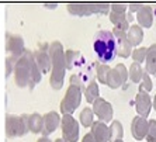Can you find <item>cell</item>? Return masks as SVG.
Instances as JSON below:
<instances>
[{
  "mask_svg": "<svg viewBox=\"0 0 156 142\" xmlns=\"http://www.w3.org/2000/svg\"><path fill=\"white\" fill-rule=\"evenodd\" d=\"M14 80L18 87H26L28 86L31 90L40 83L42 79V73L38 69L35 61H34L33 52L26 49V52L18 58L14 66Z\"/></svg>",
  "mask_w": 156,
  "mask_h": 142,
  "instance_id": "1",
  "label": "cell"
},
{
  "mask_svg": "<svg viewBox=\"0 0 156 142\" xmlns=\"http://www.w3.org/2000/svg\"><path fill=\"white\" fill-rule=\"evenodd\" d=\"M49 58H51V77L49 83L54 90H61L65 82V49L59 41L49 44Z\"/></svg>",
  "mask_w": 156,
  "mask_h": 142,
  "instance_id": "2",
  "label": "cell"
},
{
  "mask_svg": "<svg viewBox=\"0 0 156 142\" xmlns=\"http://www.w3.org/2000/svg\"><path fill=\"white\" fill-rule=\"evenodd\" d=\"M84 89L86 87H84V84L82 82V79L79 77V75L73 73L69 79V87L66 90V94L61 101V113L63 115H66V114L72 115L73 111H76V108L80 106L82 94H83Z\"/></svg>",
  "mask_w": 156,
  "mask_h": 142,
  "instance_id": "3",
  "label": "cell"
},
{
  "mask_svg": "<svg viewBox=\"0 0 156 142\" xmlns=\"http://www.w3.org/2000/svg\"><path fill=\"white\" fill-rule=\"evenodd\" d=\"M93 47H94L96 55L98 56L100 62H103V63L113 61L117 54L115 37L113 35V33H110V31H104V30L98 31L94 37Z\"/></svg>",
  "mask_w": 156,
  "mask_h": 142,
  "instance_id": "4",
  "label": "cell"
},
{
  "mask_svg": "<svg viewBox=\"0 0 156 142\" xmlns=\"http://www.w3.org/2000/svg\"><path fill=\"white\" fill-rule=\"evenodd\" d=\"M28 120V114H21V115L7 114L6 115V135H7V138H16V137L26 135L30 131Z\"/></svg>",
  "mask_w": 156,
  "mask_h": 142,
  "instance_id": "5",
  "label": "cell"
},
{
  "mask_svg": "<svg viewBox=\"0 0 156 142\" xmlns=\"http://www.w3.org/2000/svg\"><path fill=\"white\" fill-rule=\"evenodd\" d=\"M62 138L66 142H77L79 139V124L72 115L66 114L61 120Z\"/></svg>",
  "mask_w": 156,
  "mask_h": 142,
  "instance_id": "6",
  "label": "cell"
},
{
  "mask_svg": "<svg viewBox=\"0 0 156 142\" xmlns=\"http://www.w3.org/2000/svg\"><path fill=\"white\" fill-rule=\"evenodd\" d=\"M108 4H86V3H69L68 11L73 16H90L93 13H105Z\"/></svg>",
  "mask_w": 156,
  "mask_h": 142,
  "instance_id": "7",
  "label": "cell"
},
{
  "mask_svg": "<svg viewBox=\"0 0 156 142\" xmlns=\"http://www.w3.org/2000/svg\"><path fill=\"white\" fill-rule=\"evenodd\" d=\"M93 113H94V115L98 117V121L108 122V121H111V118H113L114 111H113V106H111L107 100L98 97L97 100L93 103Z\"/></svg>",
  "mask_w": 156,
  "mask_h": 142,
  "instance_id": "8",
  "label": "cell"
},
{
  "mask_svg": "<svg viewBox=\"0 0 156 142\" xmlns=\"http://www.w3.org/2000/svg\"><path fill=\"white\" fill-rule=\"evenodd\" d=\"M127 76H128L127 68H125L122 63H118L114 69H111L108 72V76H107V86L111 89L120 87L122 83H125Z\"/></svg>",
  "mask_w": 156,
  "mask_h": 142,
  "instance_id": "9",
  "label": "cell"
},
{
  "mask_svg": "<svg viewBox=\"0 0 156 142\" xmlns=\"http://www.w3.org/2000/svg\"><path fill=\"white\" fill-rule=\"evenodd\" d=\"M42 120V137H48L59 128L62 118L56 111H48L47 114H44Z\"/></svg>",
  "mask_w": 156,
  "mask_h": 142,
  "instance_id": "10",
  "label": "cell"
},
{
  "mask_svg": "<svg viewBox=\"0 0 156 142\" xmlns=\"http://www.w3.org/2000/svg\"><path fill=\"white\" fill-rule=\"evenodd\" d=\"M33 56H34V61H35L37 66H38V69L41 70V73H48L51 72V58H49V47L45 45L40 49H37V51L33 52Z\"/></svg>",
  "mask_w": 156,
  "mask_h": 142,
  "instance_id": "11",
  "label": "cell"
},
{
  "mask_svg": "<svg viewBox=\"0 0 156 142\" xmlns=\"http://www.w3.org/2000/svg\"><path fill=\"white\" fill-rule=\"evenodd\" d=\"M113 35L115 37V41H117V54L120 55V56H122V58H128L131 54L132 45H131V42L127 38V33L122 31V30L114 28Z\"/></svg>",
  "mask_w": 156,
  "mask_h": 142,
  "instance_id": "12",
  "label": "cell"
},
{
  "mask_svg": "<svg viewBox=\"0 0 156 142\" xmlns=\"http://www.w3.org/2000/svg\"><path fill=\"white\" fill-rule=\"evenodd\" d=\"M7 41H6V49L7 52H10V56H16V58H20L24 52H26V48H24V40H23L20 35H13V34H7Z\"/></svg>",
  "mask_w": 156,
  "mask_h": 142,
  "instance_id": "13",
  "label": "cell"
},
{
  "mask_svg": "<svg viewBox=\"0 0 156 142\" xmlns=\"http://www.w3.org/2000/svg\"><path fill=\"white\" fill-rule=\"evenodd\" d=\"M149 131V121L144 117L138 115L132 120V124H131V132H132V137L138 141H142L144 138H146Z\"/></svg>",
  "mask_w": 156,
  "mask_h": 142,
  "instance_id": "14",
  "label": "cell"
},
{
  "mask_svg": "<svg viewBox=\"0 0 156 142\" xmlns=\"http://www.w3.org/2000/svg\"><path fill=\"white\" fill-rule=\"evenodd\" d=\"M135 106H136V111L141 117L146 118L149 115V111H151V107H152V103H151V97L146 93L145 90L139 89L136 98H135Z\"/></svg>",
  "mask_w": 156,
  "mask_h": 142,
  "instance_id": "15",
  "label": "cell"
},
{
  "mask_svg": "<svg viewBox=\"0 0 156 142\" xmlns=\"http://www.w3.org/2000/svg\"><path fill=\"white\" fill-rule=\"evenodd\" d=\"M84 65V59L79 51L66 49L65 52V66L69 70H77Z\"/></svg>",
  "mask_w": 156,
  "mask_h": 142,
  "instance_id": "16",
  "label": "cell"
},
{
  "mask_svg": "<svg viewBox=\"0 0 156 142\" xmlns=\"http://www.w3.org/2000/svg\"><path fill=\"white\" fill-rule=\"evenodd\" d=\"M90 134L93 135L96 142H108L110 141V128L107 127L105 122L101 121H96L91 125Z\"/></svg>",
  "mask_w": 156,
  "mask_h": 142,
  "instance_id": "17",
  "label": "cell"
},
{
  "mask_svg": "<svg viewBox=\"0 0 156 142\" xmlns=\"http://www.w3.org/2000/svg\"><path fill=\"white\" fill-rule=\"evenodd\" d=\"M136 18H138L139 27H145L149 28L152 27L153 23V11L149 6H142L138 11H136Z\"/></svg>",
  "mask_w": 156,
  "mask_h": 142,
  "instance_id": "18",
  "label": "cell"
},
{
  "mask_svg": "<svg viewBox=\"0 0 156 142\" xmlns=\"http://www.w3.org/2000/svg\"><path fill=\"white\" fill-rule=\"evenodd\" d=\"M127 38H128V41L131 42L132 47L139 45L142 42V40H144V31H142V27L135 26V24L134 26H129L128 33H127Z\"/></svg>",
  "mask_w": 156,
  "mask_h": 142,
  "instance_id": "19",
  "label": "cell"
},
{
  "mask_svg": "<svg viewBox=\"0 0 156 142\" xmlns=\"http://www.w3.org/2000/svg\"><path fill=\"white\" fill-rule=\"evenodd\" d=\"M146 72L151 75H156V44L148 48L146 54Z\"/></svg>",
  "mask_w": 156,
  "mask_h": 142,
  "instance_id": "20",
  "label": "cell"
},
{
  "mask_svg": "<svg viewBox=\"0 0 156 142\" xmlns=\"http://www.w3.org/2000/svg\"><path fill=\"white\" fill-rule=\"evenodd\" d=\"M84 96H86L87 103H91V104L98 98V83L94 79H91L90 82H89V84L86 86V89H84Z\"/></svg>",
  "mask_w": 156,
  "mask_h": 142,
  "instance_id": "21",
  "label": "cell"
},
{
  "mask_svg": "<svg viewBox=\"0 0 156 142\" xmlns=\"http://www.w3.org/2000/svg\"><path fill=\"white\" fill-rule=\"evenodd\" d=\"M42 115L38 113H33L30 115V120H28V128L30 131L33 132V134H40L42 132Z\"/></svg>",
  "mask_w": 156,
  "mask_h": 142,
  "instance_id": "22",
  "label": "cell"
},
{
  "mask_svg": "<svg viewBox=\"0 0 156 142\" xmlns=\"http://www.w3.org/2000/svg\"><path fill=\"white\" fill-rule=\"evenodd\" d=\"M110 20H111V23L115 26V28H118V30L125 31V30L129 28L128 18L125 17V14H124V13H122V14H118V13H113V11H111V14H110Z\"/></svg>",
  "mask_w": 156,
  "mask_h": 142,
  "instance_id": "23",
  "label": "cell"
},
{
  "mask_svg": "<svg viewBox=\"0 0 156 142\" xmlns=\"http://www.w3.org/2000/svg\"><path fill=\"white\" fill-rule=\"evenodd\" d=\"M93 122H94V113H93V108H90V107L83 108L82 113H80V124L83 125V127L89 128L93 125Z\"/></svg>",
  "mask_w": 156,
  "mask_h": 142,
  "instance_id": "24",
  "label": "cell"
},
{
  "mask_svg": "<svg viewBox=\"0 0 156 142\" xmlns=\"http://www.w3.org/2000/svg\"><path fill=\"white\" fill-rule=\"evenodd\" d=\"M110 128V141H117V139H122V135H124V130H122V125H121L120 121L114 120L111 122V127Z\"/></svg>",
  "mask_w": 156,
  "mask_h": 142,
  "instance_id": "25",
  "label": "cell"
},
{
  "mask_svg": "<svg viewBox=\"0 0 156 142\" xmlns=\"http://www.w3.org/2000/svg\"><path fill=\"white\" fill-rule=\"evenodd\" d=\"M110 66L105 65V63H96V76L97 80L103 84H107V76H108L110 72Z\"/></svg>",
  "mask_w": 156,
  "mask_h": 142,
  "instance_id": "26",
  "label": "cell"
},
{
  "mask_svg": "<svg viewBox=\"0 0 156 142\" xmlns=\"http://www.w3.org/2000/svg\"><path fill=\"white\" fill-rule=\"evenodd\" d=\"M129 77L134 83H141L142 76H144V69L141 68V63H136V62H132L129 68Z\"/></svg>",
  "mask_w": 156,
  "mask_h": 142,
  "instance_id": "27",
  "label": "cell"
},
{
  "mask_svg": "<svg viewBox=\"0 0 156 142\" xmlns=\"http://www.w3.org/2000/svg\"><path fill=\"white\" fill-rule=\"evenodd\" d=\"M146 54H148V48H145V47L136 48V49H134L132 58H134V61L136 63H141V62H144V61L146 59Z\"/></svg>",
  "mask_w": 156,
  "mask_h": 142,
  "instance_id": "28",
  "label": "cell"
},
{
  "mask_svg": "<svg viewBox=\"0 0 156 142\" xmlns=\"http://www.w3.org/2000/svg\"><path fill=\"white\" fill-rule=\"evenodd\" d=\"M139 89L145 90L146 93L152 90V82H151V77H149L148 72H144V76H142V80H141V83H139Z\"/></svg>",
  "mask_w": 156,
  "mask_h": 142,
  "instance_id": "29",
  "label": "cell"
},
{
  "mask_svg": "<svg viewBox=\"0 0 156 142\" xmlns=\"http://www.w3.org/2000/svg\"><path fill=\"white\" fill-rule=\"evenodd\" d=\"M146 141L156 142V121L155 120L149 121V131H148V135H146Z\"/></svg>",
  "mask_w": 156,
  "mask_h": 142,
  "instance_id": "30",
  "label": "cell"
},
{
  "mask_svg": "<svg viewBox=\"0 0 156 142\" xmlns=\"http://www.w3.org/2000/svg\"><path fill=\"white\" fill-rule=\"evenodd\" d=\"M125 10H127V4L115 3V4H113V6H111V11H113V13H118V14H122Z\"/></svg>",
  "mask_w": 156,
  "mask_h": 142,
  "instance_id": "31",
  "label": "cell"
},
{
  "mask_svg": "<svg viewBox=\"0 0 156 142\" xmlns=\"http://www.w3.org/2000/svg\"><path fill=\"white\" fill-rule=\"evenodd\" d=\"M82 142H96L94 141V138H93V135L89 132V134H86L83 137V139H82Z\"/></svg>",
  "mask_w": 156,
  "mask_h": 142,
  "instance_id": "32",
  "label": "cell"
},
{
  "mask_svg": "<svg viewBox=\"0 0 156 142\" xmlns=\"http://www.w3.org/2000/svg\"><path fill=\"white\" fill-rule=\"evenodd\" d=\"M37 142H52V141H51L49 138H48V137H41V138L38 139Z\"/></svg>",
  "mask_w": 156,
  "mask_h": 142,
  "instance_id": "33",
  "label": "cell"
},
{
  "mask_svg": "<svg viewBox=\"0 0 156 142\" xmlns=\"http://www.w3.org/2000/svg\"><path fill=\"white\" fill-rule=\"evenodd\" d=\"M141 7H142L141 4H131V10H132V11H134V10H139Z\"/></svg>",
  "mask_w": 156,
  "mask_h": 142,
  "instance_id": "34",
  "label": "cell"
},
{
  "mask_svg": "<svg viewBox=\"0 0 156 142\" xmlns=\"http://www.w3.org/2000/svg\"><path fill=\"white\" fill-rule=\"evenodd\" d=\"M55 142H66L63 138H59V139H55Z\"/></svg>",
  "mask_w": 156,
  "mask_h": 142,
  "instance_id": "35",
  "label": "cell"
},
{
  "mask_svg": "<svg viewBox=\"0 0 156 142\" xmlns=\"http://www.w3.org/2000/svg\"><path fill=\"white\" fill-rule=\"evenodd\" d=\"M153 107H155V110H156V96H155V98H153Z\"/></svg>",
  "mask_w": 156,
  "mask_h": 142,
  "instance_id": "36",
  "label": "cell"
},
{
  "mask_svg": "<svg viewBox=\"0 0 156 142\" xmlns=\"http://www.w3.org/2000/svg\"><path fill=\"white\" fill-rule=\"evenodd\" d=\"M114 142H124L122 139H117V141H114Z\"/></svg>",
  "mask_w": 156,
  "mask_h": 142,
  "instance_id": "37",
  "label": "cell"
}]
</instances>
